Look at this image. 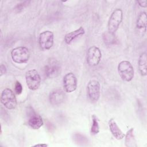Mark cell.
Masks as SVG:
<instances>
[{
	"mask_svg": "<svg viewBox=\"0 0 147 147\" xmlns=\"http://www.w3.org/2000/svg\"><path fill=\"white\" fill-rule=\"evenodd\" d=\"M11 57L14 63L17 64L26 63L30 58V52L25 47H18L13 49L10 53Z\"/></svg>",
	"mask_w": 147,
	"mask_h": 147,
	"instance_id": "6da1fadb",
	"label": "cell"
},
{
	"mask_svg": "<svg viewBox=\"0 0 147 147\" xmlns=\"http://www.w3.org/2000/svg\"><path fill=\"white\" fill-rule=\"evenodd\" d=\"M118 72L121 78L125 82H130L134 78V70L132 64L127 60H123L118 65Z\"/></svg>",
	"mask_w": 147,
	"mask_h": 147,
	"instance_id": "7a4b0ae2",
	"label": "cell"
},
{
	"mask_svg": "<svg viewBox=\"0 0 147 147\" xmlns=\"http://www.w3.org/2000/svg\"><path fill=\"white\" fill-rule=\"evenodd\" d=\"M123 20V12L121 9H115L111 14L107 24L108 32L114 34Z\"/></svg>",
	"mask_w": 147,
	"mask_h": 147,
	"instance_id": "3957f363",
	"label": "cell"
},
{
	"mask_svg": "<svg viewBox=\"0 0 147 147\" xmlns=\"http://www.w3.org/2000/svg\"><path fill=\"white\" fill-rule=\"evenodd\" d=\"M1 102L8 110L14 109L17 105V99L14 92L9 88H6L2 91Z\"/></svg>",
	"mask_w": 147,
	"mask_h": 147,
	"instance_id": "277c9868",
	"label": "cell"
},
{
	"mask_svg": "<svg viewBox=\"0 0 147 147\" xmlns=\"http://www.w3.org/2000/svg\"><path fill=\"white\" fill-rule=\"evenodd\" d=\"M25 80L28 87L31 90H37L41 82L40 74L34 69H30L26 72Z\"/></svg>",
	"mask_w": 147,
	"mask_h": 147,
	"instance_id": "5b68a950",
	"label": "cell"
},
{
	"mask_svg": "<svg viewBox=\"0 0 147 147\" xmlns=\"http://www.w3.org/2000/svg\"><path fill=\"white\" fill-rule=\"evenodd\" d=\"M61 71L59 63L55 59H50L44 68V74L47 78H53L57 76Z\"/></svg>",
	"mask_w": 147,
	"mask_h": 147,
	"instance_id": "8992f818",
	"label": "cell"
},
{
	"mask_svg": "<svg viewBox=\"0 0 147 147\" xmlns=\"http://www.w3.org/2000/svg\"><path fill=\"white\" fill-rule=\"evenodd\" d=\"M87 91L90 100L92 102H96L100 95V84L99 81L90 80L87 86Z\"/></svg>",
	"mask_w": 147,
	"mask_h": 147,
	"instance_id": "52a82bcc",
	"label": "cell"
},
{
	"mask_svg": "<svg viewBox=\"0 0 147 147\" xmlns=\"http://www.w3.org/2000/svg\"><path fill=\"white\" fill-rule=\"evenodd\" d=\"M102 58L100 49L96 46H91L87 52V63L91 67H95L99 64Z\"/></svg>",
	"mask_w": 147,
	"mask_h": 147,
	"instance_id": "ba28073f",
	"label": "cell"
},
{
	"mask_svg": "<svg viewBox=\"0 0 147 147\" xmlns=\"http://www.w3.org/2000/svg\"><path fill=\"white\" fill-rule=\"evenodd\" d=\"M54 41V35L52 32L45 30L41 32L38 37V43L40 48L44 51L50 49L53 45Z\"/></svg>",
	"mask_w": 147,
	"mask_h": 147,
	"instance_id": "9c48e42d",
	"label": "cell"
},
{
	"mask_svg": "<svg viewBox=\"0 0 147 147\" xmlns=\"http://www.w3.org/2000/svg\"><path fill=\"white\" fill-rule=\"evenodd\" d=\"M63 86L65 92L67 93H71L76 90L77 79L72 72H68L64 76Z\"/></svg>",
	"mask_w": 147,
	"mask_h": 147,
	"instance_id": "30bf717a",
	"label": "cell"
},
{
	"mask_svg": "<svg viewBox=\"0 0 147 147\" xmlns=\"http://www.w3.org/2000/svg\"><path fill=\"white\" fill-rule=\"evenodd\" d=\"M27 124L30 128L37 130L43 125L44 121L40 115L37 114L34 111L31 110L29 113Z\"/></svg>",
	"mask_w": 147,
	"mask_h": 147,
	"instance_id": "8fae6325",
	"label": "cell"
},
{
	"mask_svg": "<svg viewBox=\"0 0 147 147\" xmlns=\"http://www.w3.org/2000/svg\"><path fill=\"white\" fill-rule=\"evenodd\" d=\"M65 99V94L61 90H56L52 91L49 96V102L52 105H59L62 103Z\"/></svg>",
	"mask_w": 147,
	"mask_h": 147,
	"instance_id": "7c38bea8",
	"label": "cell"
},
{
	"mask_svg": "<svg viewBox=\"0 0 147 147\" xmlns=\"http://www.w3.org/2000/svg\"><path fill=\"white\" fill-rule=\"evenodd\" d=\"M109 127L112 135L115 137V138L118 140H121L124 138V133L120 129L113 118H111L109 121Z\"/></svg>",
	"mask_w": 147,
	"mask_h": 147,
	"instance_id": "4fadbf2b",
	"label": "cell"
},
{
	"mask_svg": "<svg viewBox=\"0 0 147 147\" xmlns=\"http://www.w3.org/2000/svg\"><path fill=\"white\" fill-rule=\"evenodd\" d=\"M146 23H147V16L145 11H143L138 16L136 22V28L142 34V36L146 32Z\"/></svg>",
	"mask_w": 147,
	"mask_h": 147,
	"instance_id": "5bb4252c",
	"label": "cell"
},
{
	"mask_svg": "<svg viewBox=\"0 0 147 147\" xmlns=\"http://www.w3.org/2000/svg\"><path fill=\"white\" fill-rule=\"evenodd\" d=\"M84 33V29L80 26L78 29L67 33L64 37V41L67 44H70L75 38L83 36Z\"/></svg>",
	"mask_w": 147,
	"mask_h": 147,
	"instance_id": "9a60e30c",
	"label": "cell"
},
{
	"mask_svg": "<svg viewBox=\"0 0 147 147\" xmlns=\"http://www.w3.org/2000/svg\"><path fill=\"white\" fill-rule=\"evenodd\" d=\"M138 69L140 74L145 76L147 75V55L145 52H143L139 57L138 61Z\"/></svg>",
	"mask_w": 147,
	"mask_h": 147,
	"instance_id": "2e32d148",
	"label": "cell"
},
{
	"mask_svg": "<svg viewBox=\"0 0 147 147\" xmlns=\"http://www.w3.org/2000/svg\"><path fill=\"white\" fill-rule=\"evenodd\" d=\"M125 136V144L126 146L127 147H136L137 146L133 128H130L129 130H127Z\"/></svg>",
	"mask_w": 147,
	"mask_h": 147,
	"instance_id": "e0dca14e",
	"label": "cell"
},
{
	"mask_svg": "<svg viewBox=\"0 0 147 147\" xmlns=\"http://www.w3.org/2000/svg\"><path fill=\"white\" fill-rule=\"evenodd\" d=\"M99 125L98 120V118L95 115L92 116V125L91 127L90 133L91 135H96L99 132Z\"/></svg>",
	"mask_w": 147,
	"mask_h": 147,
	"instance_id": "ac0fdd59",
	"label": "cell"
},
{
	"mask_svg": "<svg viewBox=\"0 0 147 147\" xmlns=\"http://www.w3.org/2000/svg\"><path fill=\"white\" fill-rule=\"evenodd\" d=\"M30 1H25L24 2H22L20 3H18L14 7V10L17 12V13H19L21 11H22L24 10V8H25L30 3Z\"/></svg>",
	"mask_w": 147,
	"mask_h": 147,
	"instance_id": "d6986e66",
	"label": "cell"
},
{
	"mask_svg": "<svg viewBox=\"0 0 147 147\" xmlns=\"http://www.w3.org/2000/svg\"><path fill=\"white\" fill-rule=\"evenodd\" d=\"M22 86L19 81H16L14 84V91L16 94L20 95L22 92Z\"/></svg>",
	"mask_w": 147,
	"mask_h": 147,
	"instance_id": "ffe728a7",
	"label": "cell"
},
{
	"mask_svg": "<svg viewBox=\"0 0 147 147\" xmlns=\"http://www.w3.org/2000/svg\"><path fill=\"white\" fill-rule=\"evenodd\" d=\"M137 3L138 5L141 7H146L147 6V1L146 0H141V1H137Z\"/></svg>",
	"mask_w": 147,
	"mask_h": 147,
	"instance_id": "44dd1931",
	"label": "cell"
},
{
	"mask_svg": "<svg viewBox=\"0 0 147 147\" xmlns=\"http://www.w3.org/2000/svg\"><path fill=\"white\" fill-rule=\"evenodd\" d=\"M7 71V69H6V67L5 65L1 64V66H0V73H1V76H2L3 75L5 74L6 73Z\"/></svg>",
	"mask_w": 147,
	"mask_h": 147,
	"instance_id": "7402d4cb",
	"label": "cell"
},
{
	"mask_svg": "<svg viewBox=\"0 0 147 147\" xmlns=\"http://www.w3.org/2000/svg\"><path fill=\"white\" fill-rule=\"evenodd\" d=\"M47 146L48 145L42 144H37V145H34V146Z\"/></svg>",
	"mask_w": 147,
	"mask_h": 147,
	"instance_id": "603a6c76",
	"label": "cell"
}]
</instances>
